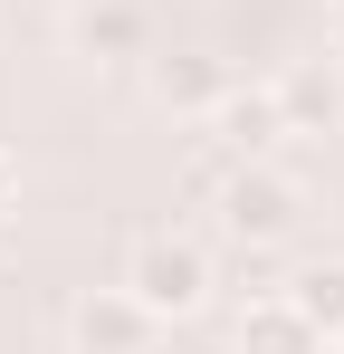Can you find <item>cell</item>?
<instances>
[{
  "mask_svg": "<svg viewBox=\"0 0 344 354\" xmlns=\"http://www.w3.org/2000/svg\"><path fill=\"white\" fill-rule=\"evenodd\" d=\"M220 86H229V67L220 58H201V48H144V96H153V106H163V115H211V106H220Z\"/></svg>",
  "mask_w": 344,
  "mask_h": 354,
  "instance_id": "8992f818",
  "label": "cell"
},
{
  "mask_svg": "<svg viewBox=\"0 0 344 354\" xmlns=\"http://www.w3.org/2000/svg\"><path fill=\"white\" fill-rule=\"evenodd\" d=\"M229 354H325V335H316V326L287 306V288H278V297H258V306L239 316V345Z\"/></svg>",
  "mask_w": 344,
  "mask_h": 354,
  "instance_id": "ba28073f",
  "label": "cell"
},
{
  "mask_svg": "<svg viewBox=\"0 0 344 354\" xmlns=\"http://www.w3.org/2000/svg\"><path fill=\"white\" fill-rule=\"evenodd\" d=\"M67 48L96 58V67H144L153 19H144L134 0H67Z\"/></svg>",
  "mask_w": 344,
  "mask_h": 354,
  "instance_id": "5b68a950",
  "label": "cell"
},
{
  "mask_svg": "<svg viewBox=\"0 0 344 354\" xmlns=\"http://www.w3.org/2000/svg\"><path fill=\"white\" fill-rule=\"evenodd\" d=\"M268 96H278V115H287V134H335L344 124V58H287L278 77H268Z\"/></svg>",
  "mask_w": 344,
  "mask_h": 354,
  "instance_id": "277c9868",
  "label": "cell"
},
{
  "mask_svg": "<svg viewBox=\"0 0 344 354\" xmlns=\"http://www.w3.org/2000/svg\"><path fill=\"white\" fill-rule=\"evenodd\" d=\"M201 134H211L220 153H239V163H258V153H268V144L287 134L278 96H268V77H258V86H239V77H229V86H220V106L201 115Z\"/></svg>",
  "mask_w": 344,
  "mask_h": 354,
  "instance_id": "52a82bcc",
  "label": "cell"
},
{
  "mask_svg": "<svg viewBox=\"0 0 344 354\" xmlns=\"http://www.w3.org/2000/svg\"><path fill=\"white\" fill-rule=\"evenodd\" d=\"M124 288L144 297L163 326H182V316L211 306V249L182 239V230H144V239H134V259H124Z\"/></svg>",
  "mask_w": 344,
  "mask_h": 354,
  "instance_id": "6da1fadb",
  "label": "cell"
},
{
  "mask_svg": "<svg viewBox=\"0 0 344 354\" xmlns=\"http://www.w3.org/2000/svg\"><path fill=\"white\" fill-rule=\"evenodd\" d=\"M296 211H306V192H296V173H278L268 153L220 182V230L239 239V249H278V239L296 230Z\"/></svg>",
  "mask_w": 344,
  "mask_h": 354,
  "instance_id": "7a4b0ae2",
  "label": "cell"
},
{
  "mask_svg": "<svg viewBox=\"0 0 344 354\" xmlns=\"http://www.w3.org/2000/svg\"><path fill=\"white\" fill-rule=\"evenodd\" d=\"M10 211H19V163L0 153V221H10Z\"/></svg>",
  "mask_w": 344,
  "mask_h": 354,
  "instance_id": "30bf717a",
  "label": "cell"
},
{
  "mask_svg": "<svg viewBox=\"0 0 344 354\" xmlns=\"http://www.w3.org/2000/svg\"><path fill=\"white\" fill-rule=\"evenodd\" d=\"M67 345L77 354H153L163 345V316H153L134 288H86L77 316H67Z\"/></svg>",
  "mask_w": 344,
  "mask_h": 354,
  "instance_id": "3957f363",
  "label": "cell"
},
{
  "mask_svg": "<svg viewBox=\"0 0 344 354\" xmlns=\"http://www.w3.org/2000/svg\"><path fill=\"white\" fill-rule=\"evenodd\" d=\"M325 48L344 58V0H325Z\"/></svg>",
  "mask_w": 344,
  "mask_h": 354,
  "instance_id": "8fae6325",
  "label": "cell"
},
{
  "mask_svg": "<svg viewBox=\"0 0 344 354\" xmlns=\"http://www.w3.org/2000/svg\"><path fill=\"white\" fill-rule=\"evenodd\" d=\"M287 306L325 335V345H344V259H316V268H296L287 278Z\"/></svg>",
  "mask_w": 344,
  "mask_h": 354,
  "instance_id": "9c48e42d",
  "label": "cell"
}]
</instances>
